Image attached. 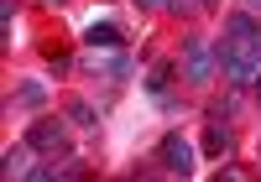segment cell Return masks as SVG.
<instances>
[{"label":"cell","instance_id":"4","mask_svg":"<svg viewBox=\"0 0 261 182\" xmlns=\"http://www.w3.org/2000/svg\"><path fill=\"white\" fill-rule=\"evenodd\" d=\"M162 167H167V172H178V177L193 172V146L183 141V135H167V141H162Z\"/></svg>","mask_w":261,"mask_h":182},{"label":"cell","instance_id":"13","mask_svg":"<svg viewBox=\"0 0 261 182\" xmlns=\"http://www.w3.org/2000/svg\"><path fill=\"white\" fill-rule=\"evenodd\" d=\"M204 6H214V0H204Z\"/></svg>","mask_w":261,"mask_h":182},{"label":"cell","instance_id":"6","mask_svg":"<svg viewBox=\"0 0 261 182\" xmlns=\"http://www.w3.org/2000/svg\"><path fill=\"white\" fill-rule=\"evenodd\" d=\"M204 151H209V156H230V151H235V135H230L225 125H209V135H204Z\"/></svg>","mask_w":261,"mask_h":182},{"label":"cell","instance_id":"1","mask_svg":"<svg viewBox=\"0 0 261 182\" xmlns=\"http://www.w3.org/2000/svg\"><path fill=\"white\" fill-rule=\"evenodd\" d=\"M220 68H225V78L230 83H256L261 73V26H256V16L251 11H235L225 21V42H220Z\"/></svg>","mask_w":261,"mask_h":182},{"label":"cell","instance_id":"11","mask_svg":"<svg viewBox=\"0 0 261 182\" xmlns=\"http://www.w3.org/2000/svg\"><path fill=\"white\" fill-rule=\"evenodd\" d=\"M141 6H151V11H162V6H167V0H141Z\"/></svg>","mask_w":261,"mask_h":182},{"label":"cell","instance_id":"14","mask_svg":"<svg viewBox=\"0 0 261 182\" xmlns=\"http://www.w3.org/2000/svg\"><path fill=\"white\" fill-rule=\"evenodd\" d=\"M251 6H261V0H251Z\"/></svg>","mask_w":261,"mask_h":182},{"label":"cell","instance_id":"9","mask_svg":"<svg viewBox=\"0 0 261 182\" xmlns=\"http://www.w3.org/2000/svg\"><path fill=\"white\" fill-rule=\"evenodd\" d=\"M27 151H32V141H27V146H11V151H6V172H11V177H16L21 167H27Z\"/></svg>","mask_w":261,"mask_h":182},{"label":"cell","instance_id":"10","mask_svg":"<svg viewBox=\"0 0 261 182\" xmlns=\"http://www.w3.org/2000/svg\"><path fill=\"white\" fill-rule=\"evenodd\" d=\"M16 99H21V104H42V99H47V88H42V83H21Z\"/></svg>","mask_w":261,"mask_h":182},{"label":"cell","instance_id":"2","mask_svg":"<svg viewBox=\"0 0 261 182\" xmlns=\"http://www.w3.org/2000/svg\"><path fill=\"white\" fill-rule=\"evenodd\" d=\"M183 52H188V83H209V78H214L209 42H204V37H188V42H183Z\"/></svg>","mask_w":261,"mask_h":182},{"label":"cell","instance_id":"3","mask_svg":"<svg viewBox=\"0 0 261 182\" xmlns=\"http://www.w3.org/2000/svg\"><path fill=\"white\" fill-rule=\"evenodd\" d=\"M27 141H32V151H63L68 146V130H63L58 120H32Z\"/></svg>","mask_w":261,"mask_h":182},{"label":"cell","instance_id":"5","mask_svg":"<svg viewBox=\"0 0 261 182\" xmlns=\"http://www.w3.org/2000/svg\"><path fill=\"white\" fill-rule=\"evenodd\" d=\"M84 42H89V47H120V26H110V21H94L89 32H84Z\"/></svg>","mask_w":261,"mask_h":182},{"label":"cell","instance_id":"7","mask_svg":"<svg viewBox=\"0 0 261 182\" xmlns=\"http://www.w3.org/2000/svg\"><path fill=\"white\" fill-rule=\"evenodd\" d=\"M167 78H172V63H157V68H151V73H146V94H167Z\"/></svg>","mask_w":261,"mask_h":182},{"label":"cell","instance_id":"8","mask_svg":"<svg viewBox=\"0 0 261 182\" xmlns=\"http://www.w3.org/2000/svg\"><path fill=\"white\" fill-rule=\"evenodd\" d=\"M68 120H73V125H99V120H94V109L84 104V99H73V104H68Z\"/></svg>","mask_w":261,"mask_h":182},{"label":"cell","instance_id":"12","mask_svg":"<svg viewBox=\"0 0 261 182\" xmlns=\"http://www.w3.org/2000/svg\"><path fill=\"white\" fill-rule=\"evenodd\" d=\"M256 94H261V73H256Z\"/></svg>","mask_w":261,"mask_h":182}]
</instances>
